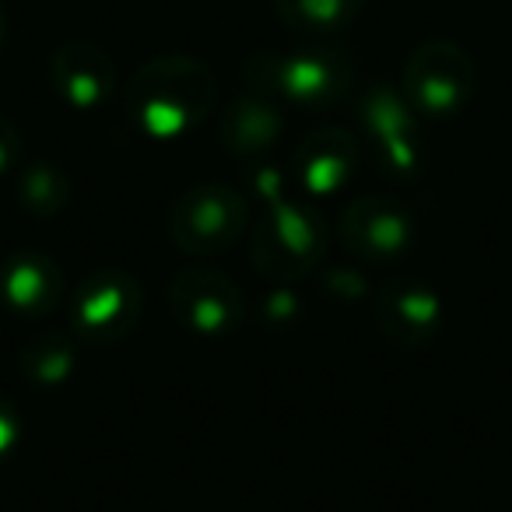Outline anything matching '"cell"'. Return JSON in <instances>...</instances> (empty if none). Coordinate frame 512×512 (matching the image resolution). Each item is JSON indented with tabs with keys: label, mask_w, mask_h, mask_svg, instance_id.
Masks as SVG:
<instances>
[{
	"label": "cell",
	"mask_w": 512,
	"mask_h": 512,
	"mask_svg": "<svg viewBox=\"0 0 512 512\" xmlns=\"http://www.w3.org/2000/svg\"><path fill=\"white\" fill-rule=\"evenodd\" d=\"M246 78L260 95H281L295 106H330L351 85V64L337 50L260 53L249 60Z\"/></svg>",
	"instance_id": "2"
},
{
	"label": "cell",
	"mask_w": 512,
	"mask_h": 512,
	"mask_svg": "<svg viewBox=\"0 0 512 512\" xmlns=\"http://www.w3.org/2000/svg\"><path fill=\"white\" fill-rule=\"evenodd\" d=\"M18 439H22V414H18L15 400L0 397V460L15 453Z\"/></svg>",
	"instance_id": "18"
},
{
	"label": "cell",
	"mask_w": 512,
	"mask_h": 512,
	"mask_svg": "<svg viewBox=\"0 0 512 512\" xmlns=\"http://www.w3.org/2000/svg\"><path fill=\"white\" fill-rule=\"evenodd\" d=\"M4 43H8V11L0 4V50H4Z\"/></svg>",
	"instance_id": "20"
},
{
	"label": "cell",
	"mask_w": 512,
	"mask_h": 512,
	"mask_svg": "<svg viewBox=\"0 0 512 512\" xmlns=\"http://www.w3.org/2000/svg\"><path fill=\"white\" fill-rule=\"evenodd\" d=\"M50 81L74 109H99L116 92V67L95 43H67L53 53Z\"/></svg>",
	"instance_id": "10"
},
{
	"label": "cell",
	"mask_w": 512,
	"mask_h": 512,
	"mask_svg": "<svg viewBox=\"0 0 512 512\" xmlns=\"http://www.w3.org/2000/svg\"><path fill=\"white\" fill-rule=\"evenodd\" d=\"M362 116L379 137H383V148H390V165L397 172L414 169L418 162V141H414V120L407 113V99H397L386 88H376V92L365 99Z\"/></svg>",
	"instance_id": "13"
},
{
	"label": "cell",
	"mask_w": 512,
	"mask_h": 512,
	"mask_svg": "<svg viewBox=\"0 0 512 512\" xmlns=\"http://www.w3.org/2000/svg\"><path fill=\"white\" fill-rule=\"evenodd\" d=\"M18 158H22V134L8 116H0V176L11 172Z\"/></svg>",
	"instance_id": "19"
},
{
	"label": "cell",
	"mask_w": 512,
	"mask_h": 512,
	"mask_svg": "<svg viewBox=\"0 0 512 512\" xmlns=\"http://www.w3.org/2000/svg\"><path fill=\"white\" fill-rule=\"evenodd\" d=\"M169 306L197 337H225L242 323V292L214 267H183L169 285Z\"/></svg>",
	"instance_id": "7"
},
{
	"label": "cell",
	"mask_w": 512,
	"mask_h": 512,
	"mask_svg": "<svg viewBox=\"0 0 512 512\" xmlns=\"http://www.w3.org/2000/svg\"><path fill=\"white\" fill-rule=\"evenodd\" d=\"M67 197H71V183L60 169L53 165H32L22 179H18V200L25 211L32 214H57L64 211Z\"/></svg>",
	"instance_id": "17"
},
{
	"label": "cell",
	"mask_w": 512,
	"mask_h": 512,
	"mask_svg": "<svg viewBox=\"0 0 512 512\" xmlns=\"http://www.w3.org/2000/svg\"><path fill=\"white\" fill-rule=\"evenodd\" d=\"M341 235L344 246L358 256V260H369V264H390L411 246L414 225L407 218L404 204L383 197L358 200L344 211L341 218Z\"/></svg>",
	"instance_id": "8"
},
{
	"label": "cell",
	"mask_w": 512,
	"mask_h": 512,
	"mask_svg": "<svg viewBox=\"0 0 512 512\" xmlns=\"http://www.w3.org/2000/svg\"><path fill=\"white\" fill-rule=\"evenodd\" d=\"M0 299L18 316H46L64 299V274L43 253H15L0 267Z\"/></svg>",
	"instance_id": "11"
},
{
	"label": "cell",
	"mask_w": 512,
	"mask_h": 512,
	"mask_svg": "<svg viewBox=\"0 0 512 512\" xmlns=\"http://www.w3.org/2000/svg\"><path fill=\"white\" fill-rule=\"evenodd\" d=\"M358 162V144L344 130H316L295 151V172L309 193H334L348 183Z\"/></svg>",
	"instance_id": "12"
},
{
	"label": "cell",
	"mask_w": 512,
	"mask_h": 512,
	"mask_svg": "<svg viewBox=\"0 0 512 512\" xmlns=\"http://www.w3.org/2000/svg\"><path fill=\"white\" fill-rule=\"evenodd\" d=\"M281 113L267 102V95H249L232 106L225 116V141L235 148V155H256L278 141Z\"/></svg>",
	"instance_id": "14"
},
{
	"label": "cell",
	"mask_w": 512,
	"mask_h": 512,
	"mask_svg": "<svg viewBox=\"0 0 512 512\" xmlns=\"http://www.w3.org/2000/svg\"><path fill=\"white\" fill-rule=\"evenodd\" d=\"M327 232L320 218L299 204H278L253 235V260L267 278H299L323 260Z\"/></svg>",
	"instance_id": "6"
},
{
	"label": "cell",
	"mask_w": 512,
	"mask_h": 512,
	"mask_svg": "<svg viewBox=\"0 0 512 512\" xmlns=\"http://www.w3.org/2000/svg\"><path fill=\"white\" fill-rule=\"evenodd\" d=\"M141 306H144L141 285L127 271H116V267L95 271L74 292L71 327L78 334V341L106 348V344L123 341L137 327Z\"/></svg>",
	"instance_id": "5"
},
{
	"label": "cell",
	"mask_w": 512,
	"mask_h": 512,
	"mask_svg": "<svg viewBox=\"0 0 512 512\" xmlns=\"http://www.w3.org/2000/svg\"><path fill=\"white\" fill-rule=\"evenodd\" d=\"M214 74L204 60L169 53L137 67V74L123 88V106L130 120L151 137H183L197 123L207 120L214 106Z\"/></svg>",
	"instance_id": "1"
},
{
	"label": "cell",
	"mask_w": 512,
	"mask_h": 512,
	"mask_svg": "<svg viewBox=\"0 0 512 512\" xmlns=\"http://www.w3.org/2000/svg\"><path fill=\"white\" fill-rule=\"evenodd\" d=\"M477 85L474 60L446 39L421 43L404 64V99L411 109L446 120L470 102Z\"/></svg>",
	"instance_id": "3"
},
{
	"label": "cell",
	"mask_w": 512,
	"mask_h": 512,
	"mask_svg": "<svg viewBox=\"0 0 512 512\" xmlns=\"http://www.w3.org/2000/svg\"><path fill=\"white\" fill-rule=\"evenodd\" d=\"M249 225V207L232 186L200 183L172 204L169 232L183 253L214 256L228 249Z\"/></svg>",
	"instance_id": "4"
},
{
	"label": "cell",
	"mask_w": 512,
	"mask_h": 512,
	"mask_svg": "<svg viewBox=\"0 0 512 512\" xmlns=\"http://www.w3.org/2000/svg\"><path fill=\"white\" fill-rule=\"evenodd\" d=\"M362 4L365 0H274V11L295 32L327 36V32L348 29L362 15Z\"/></svg>",
	"instance_id": "15"
},
{
	"label": "cell",
	"mask_w": 512,
	"mask_h": 512,
	"mask_svg": "<svg viewBox=\"0 0 512 512\" xmlns=\"http://www.w3.org/2000/svg\"><path fill=\"white\" fill-rule=\"evenodd\" d=\"M78 344L64 334H43L22 351V372L39 383H60L74 372Z\"/></svg>",
	"instance_id": "16"
},
{
	"label": "cell",
	"mask_w": 512,
	"mask_h": 512,
	"mask_svg": "<svg viewBox=\"0 0 512 512\" xmlns=\"http://www.w3.org/2000/svg\"><path fill=\"white\" fill-rule=\"evenodd\" d=\"M372 313H376L379 330L393 344H404V348L428 344L442 323L439 295L425 285H414V281L379 288L376 302H372Z\"/></svg>",
	"instance_id": "9"
}]
</instances>
